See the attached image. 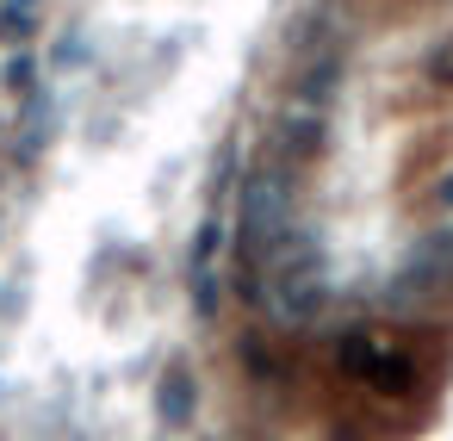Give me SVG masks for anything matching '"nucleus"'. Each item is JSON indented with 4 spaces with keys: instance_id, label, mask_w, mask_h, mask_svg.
<instances>
[{
    "instance_id": "obj_1",
    "label": "nucleus",
    "mask_w": 453,
    "mask_h": 441,
    "mask_svg": "<svg viewBox=\"0 0 453 441\" xmlns=\"http://www.w3.org/2000/svg\"><path fill=\"white\" fill-rule=\"evenodd\" d=\"M261 286H267V305L286 317V323H311L329 298L323 286V249L311 236H280L273 255L261 261Z\"/></svg>"
},
{
    "instance_id": "obj_2",
    "label": "nucleus",
    "mask_w": 453,
    "mask_h": 441,
    "mask_svg": "<svg viewBox=\"0 0 453 441\" xmlns=\"http://www.w3.org/2000/svg\"><path fill=\"white\" fill-rule=\"evenodd\" d=\"M286 218H292V174L280 162H261L236 199V249L261 267L273 255V243L286 236Z\"/></svg>"
},
{
    "instance_id": "obj_3",
    "label": "nucleus",
    "mask_w": 453,
    "mask_h": 441,
    "mask_svg": "<svg viewBox=\"0 0 453 441\" xmlns=\"http://www.w3.org/2000/svg\"><path fill=\"white\" fill-rule=\"evenodd\" d=\"M193 410H199L193 373H187V367H168V373L156 379V416H162L168 429H193Z\"/></svg>"
},
{
    "instance_id": "obj_4",
    "label": "nucleus",
    "mask_w": 453,
    "mask_h": 441,
    "mask_svg": "<svg viewBox=\"0 0 453 441\" xmlns=\"http://www.w3.org/2000/svg\"><path fill=\"white\" fill-rule=\"evenodd\" d=\"M335 81H342V57H323V63L298 69V81H292V106L323 112V106H329V94H335Z\"/></svg>"
},
{
    "instance_id": "obj_5",
    "label": "nucleus",
    "mask_w": 453,
    "mask_h": 441,
    "mask_svg": "<svg viewBox=\"0 0 453 441\" xmlns=\"http://www.w3.org/2000/svg\"><path fill=\"white\" fill-rule=\"evenodd\" d=\"M286 143H298L304 156H317V150H323V119H317L311 106H298V112L286 119Z\"/></svg>"
},
{
    "instance_id": "obj_6",
    "label": "nucleus",
    "mask_w": 453,
    "mask_h": 441,
    "mask_svg": "<svg viewBox=\"0 0 453 441\" xmlns=\"http://www.w3.org/2000/svg\"><path fill=\"white\" fill-rule=\"evenodd\" d=\"M32 26H38V7L32 0H7V7H0V38H32Z\"/></svg>"
},
{
    "instance_id": "obj_7",
    "label": "nucleus",
    "mask_w": 453,
    "mask_h": 441,
    "mask_svg": "<svg viewBox=\"0 0 453 441\" xmlns=\"http://www.w3.org/2000/svg\"><path fill=\"white\" fill-rule=\"evenodd\" d=\"M428 75H434V81H453V50H447V57L434 50V57H428Z\"/></svg>"
},
{
    "instance_id": "obj_8",
    "label": "nucleus",
    "mask_w": 453,
    "mask_h": 441,
    "mask_svg": "<svg viewBox=\"0 0 453 441\" xmlns=\"http://www.w3.org/2000/svg\"><path fill=\"white\" fill-rule=\"evenodd\" d=\"M434 199H441V205H447V212H453V174H447V181H441V187H434Z\"/></svg>"
}]
</instances>
